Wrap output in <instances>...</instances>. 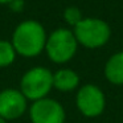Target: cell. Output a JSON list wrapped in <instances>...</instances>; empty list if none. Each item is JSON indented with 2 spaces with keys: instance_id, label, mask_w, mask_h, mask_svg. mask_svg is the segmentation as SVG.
I'll return each mask as SVG.
<instances>
[{
  "instance_id": "8",
  "label": "cell",
  "mask_w": 123,
  "mask_h": 123,
  "mask_svg": "<svg viewBox=\"0 0 123 123\" xmlns=\"http://www.w3.org/2000/svg\"><path fill=\"white\" fill-rule=\"evenodd\" d=\"M80 85V77L72 69H60L53 74V87L58 91H73Z\"/></svg>"
},
{
  "instance_id": "11",
  "label": "cell",
  "mask_w": 123,
  "mask_h": 123,
  "mask_svg": "<svg viewBox=\"0 0 123 123\" xmlns=\"http://www.w3.org/2000/svg\"><path fill=\"white\" fill-rule=\"evenodd\" d=\"M64 19L69 25L75 27L80 21H82L83 17H82V12H81L80 8H77V7H68L64 11Z\"/></svg>"
},
{
  "instance_id": "13",
  "label": "cell",
  "mask_w": 123,
  "mask_h": 123,
  "mask_svg": "<svg viewBox=\"0 0 123 123\" xmlns=\"http://www.w3.org/2000/svg\"><path fill=\"white\" fill-rule=\"evenodd\" d=\"M13 0H0V4H11Z\"/></svg>"
},
{
  "instance_id": "7",
  "label": "cell",
  "mask_w": 123,
  "mask_h": 123,
  "mask_svg": "<svg viewBox=\"0 0 123 123\" xmlns=\"http://www.w3.org/2000/svg\"><path fill=\"white\" fill-rule=\"evenodd\" d=\"M27 110V98L17 89L0 91V117L4 120L20 118Z\"/></svg>"
},
{
  "instance_id": "2",
  "label": "cell",
  "mask_w": 123,
  "mask_h": 123,
  "mask_svg": "<svg viewBox=\"0 0 123 123\" xmlns=\"http://www.w3.org/2000/svg\"><path fill=\"white\" fill-rule=\"evenodd\" d=\"M78 44L89 49H97L107 44L111 36V28L101 19H82L73 31Z\"/></svg>"
},
{
  "instance_id": "1",
  "label": "cell",
  "mask_w": 123,
  "mask_h": 123,
  "mask_svg": "<svg viewBox=\"0 0 123 123\" xmlns=\"http://www.w3.org/2000/svg\"><path fill=\"white\" fill-rule=\"evenodd\" d=\"M46 38L48 36L41 23L25 20L15 28L11 44L16 53L29 58L38 56L45 49Z\"/></svg>"
},
{
  "instance_id": "6",
  "label": "cell",
  "mask_w": 123,
  "mask_h": 123,
  "mask_svg": "<svg viewBox=\"0 0 123 123\" xmlns=\"http://www.w3.org/2000/svg\"><path fill=\"white\" fill-rule=\"evenodd\" d=\"M32 123H64L65 110L60 102L52 98H43L33 102L29 107Z\"/></svg>"
},
{
  "instance_id": "9",
  "label": "cell",
  "mask_w": 123,
  "mask_h": 123,
  "mask_svg": "<svg viewBox=\"0 0 123 123\" xmlns=\"http://www.w3.org/2000/svg\"><path fill=\"white\" fill-rule=\"evenodd\" d=\"M105 77L114 85H123V50L112 54L105 65Z\"/></svg>"
},
{
  "instance_id": "5",
  "label": "cell",
  "mask_w": 123,
  "mask_h": 123,
  "mask_svg": "<svg viewBox=\"0 0 123 123\" xmlns=\"http://www.w3.org/2000/svg\"><path fill=\"white\" fill-rule=\"evenodd\" d=\"M75 103L82 115L87 118H95L105 111L106 98L103 91L98 86L87 83L78 90Z\"/></svg>"
},
{
  "instance_id": "3",
  "label": "cell",
  "mask_w": 123,
  "mask_h": 123,
  "mask_svg": "<svg viewBox=\"0 0 123 123\" xmlns=\"http://www.w3.org/2000/svg\"><path fill=\"white\" fill-rule=\"evenodd\" d=\"M53 89V73L43 66H36L28 70L20 81V91L27 99L36 102L46 98Z\"/></svg>"
},
{
  "instance_id": "14",
  "label": "cell",
  "mask_w": 123,
  "mask_h": 123,
  "mask_svg": "<svg viewBox=\"0 0 123 123\" xmlns=\"http://www.w3.org/2000/svg\"><path fill=\"white\" fill-rule=\"evenodd\" d=\"M0 123H7V122H6V120H4L1 117H0Z\"/></svg>"
},
{
  "instance_id": "12",
  "label": "cell",
  "mask_w": 123,
  "mask_h": 123,
  "mask_svg": "<svg viewBox=\"0 0 123 123\" xmlns=\"http://www.w3.org/2000/svg\"><path fill=\"white\" fill-rule=\"evenodd\" d=\"M9 7H11L13 11H21V9L24 8V1H23V0H13V1L9 4Z\"/></svg>"
},
{
  "instance_id": "10",
  "label": "cell",
  "mask_w": 123,
  "mask_h": 123,
  "mask_svg": "<svg viewBox=\"0 0 123 123\" xmlns=\"http://www.w3.org/2000/svg\"><path fill=\"white\" fill-rule=\"evenodd\" d=\"M16 58V52L9 41L0 40V68L11 65Z\"/></svg>"
},
{
  "instance_id": "4",
  "label": "cell",
  "mask_w": 123,
  "mask_h": 123,
  "mask_svg": "<svg viewBox=\"0 0 123 123\" xmlns=\"http://www.w3.org/2000/svg\"><path fill=\"white\" fill-rule=\"evenodd\" d=\"M78 43L72 31L60 28L52 32L46 38L45 50L50 61L56 64H65L74 57Z\"/></svg>"
}]
</instances>
